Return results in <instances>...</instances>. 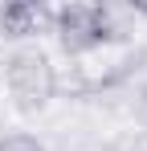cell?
Instances as JSON below:
<instances>
[{
  "label": "cell",
  "instance_id": "cell-4",
  "mask_svg": "<svg viewBox=\"0 0 147 151\" xmlns=\"http://www.w3.org/2000/svg\"><path fill=\"white\" fill-rule=\"evenodd\" d=\"M49 29V8L33 0H12L0 8V37L8 41H33Z\"/></svg>",
  "mask_w": 147,
  "mask_h": 151
},
{
  "label": "cell",
  "instance_id": "cell-3",
  "mask_svg": "<svg viewBox=\"0 0 147 151\" xmlns=\"http://www.w3.org/2000/svg\"><path fill=\"white\" fill-rule=\"evenodd\" d=\"M131 61H135L131 49L115 57V45H106V49L90 53V57H78L74 78H66L61 86H66V90H78V94H102V90L119 86L122 78H131V70H135Z\"/></svg>",
  "mask_w": 147,
  "mask_h": 151
},
{
  "label": "cell",
  "instance_id": "cell-7",
  "mask_svg": "<svg viewBox=\"0 0 147 151\" xmlns=\"http://www.w3.org/2000/svg\"><path fill=\"white\" fill-rule=\"evenodd\" d=\"M131 12H135V17H143V21H147V0H131Z\"/></svg>",
  "mask_w": 147,
  "mask_h": 151
},
{
  "label": "cell",
  "instance_id": "cell-2",
  "mask_svg": "<svg viewBox=\"0 0 147 151\" xmlns=\"http://www.w3.org/2000/svg\"><path fill=\"white\" fill-rule=\"evenodd\" d=\"M4 86H8V94L21 110H41L57 98L61 74L41 45H17L4 57Z\"/></svg>",
  "mask_w": 147,
  "mask_h": 151
},
{
  "label": "cell",
  "instance_id": "cell-6",
  "mask_svg": "<svg viewBox=\"0 0 147 151\" xmlns=\"http://www.w3.org/2000/svg\"><path fill=\"white\" fill-rule=\"evenodd\" d=\"M110 151H147V131H135V135H122Z\"/></svg>",
  "mask_w": 147,
  "mask_h": 151
},
{
  "label": "cell",
  "instance_id": "cell-5",
  "mask_svg": "<svg viewBox=\"0 0 147 151\" xmlns=\"http://www.w3.org/2000/svg\"><path fill=\"white\" fill-rule=\"evenodd\" d=\"M0 151H45V143L29 131H8V135H0Z\"/></svg>",
  "mask_w": 147,
  "mask_h": 151
},
{
  "label": "cell",
  "instance_id": "cell-1",
  "mask_svg": "<svg viewBox=\"0 0 147 151\" xmlns=\"http://www.w3.org/2000/svg\"><path fill=\"white\" fill-rule=\"evenodd\" d=\"M49 33L57 37L61 53H70L78 61L106 45H119L122 29L115 21V8H106V4H61L49 12Z\"/></svg>",
  "mask_w": 147,
  "mask_h": 151
}]
</instances>
